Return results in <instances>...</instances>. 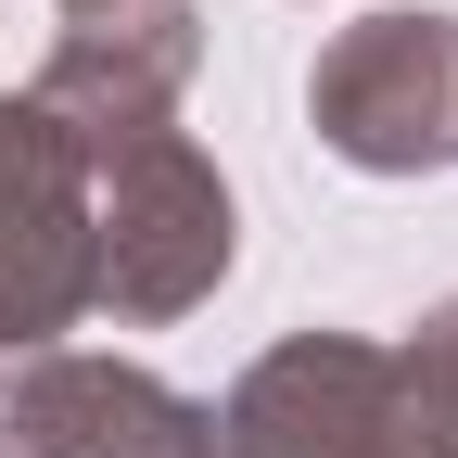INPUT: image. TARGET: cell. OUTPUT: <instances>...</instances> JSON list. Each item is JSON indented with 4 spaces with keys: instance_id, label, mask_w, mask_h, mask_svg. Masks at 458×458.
<instances>
[{
    "instance_id": "obj_1",
    "label": "cell",
    "mask_w": 458,
    "mask_h": 458,
    "mask_svg": "<svg viewBox=\"0 0 458 458\" xmlns=\"http://www.w3.org/2000/svg\"><path fill=\"white\" fill-rule=\"evenodd\" d=\"M229 255H242V216H229V179L204 140L140 128V140L89 153V306L102 318H128V331L191 318L229 280Z\"/></svg>"
},
{
    "instance_id": "obj_2",
    "label": "cell",
    "mask_w": 458,
    "mask_h": 458,
    "mask_svg": "<svg viewBox=\"0 0 458 458\" xmlns=\"http://www.w3.org/2000/svg\"><path fill=\"white\" fill-rule=\"evenodd\" d=\"M306 128L357 179H445L458 165V13H369L318 51Z\"/></svg>"
},
{
    "instance_id": "obj_3",
    "label": "cell",
    "mask_w": 458,
    "mask_h": 458,
    "mask_svg": "<svg viewBox=\"0 0 458 458\" xmlns=\"http://www.w3.org/2000/svg\"><path fill=\"white\" fill-rule=\"evenodd\" d=\"M89 318V140L51 102H0V369Z\"/></svg>"
},
{
    "instance_id": "obj_4",
    "label": "cell",
    "mask_w": 458,
    "mask_h": 458,
    "mask_svg": "<svg viewBox=\"0 0 458 458\" xmlns=\"http://www.w3.org/2000/svg\"><path fill=\"white\" fill-rule=\"evenodd\" d=\"M0 445L13 458H216V408L140 357L38 344L0 369Z\"/></svg>"
},
{
    "instance_id": "obj_5",
    "label": "cell",
    "mask_w": 458,
    "mask_h": 458,
    "mask_svg": "<svg viewBox=\"0 0 458 458\" xmlns=\"http://www.w3.org/2000/svg\"><path fill=\"white\" fill-rule=\"evenodd\" d=\"M216 458H382V344L369 331H280L229 382Z\"/></svg>"
},
{
    "instance_id": "obj_6",
    "label": "cell",
    "mask_w": 458,
    "mask_h": 458,
    "mask_svg": "<svg viewBox=\"0 0 458 458\" xmlns=\"http://www.w3.org/2000/svg\"><path fill=\"white\" fill-rule=\"evenodd\" d=\"M191 77H204V26H191V0H165V13L64 26L51 64L26 77V102H51V114L102 153V140H140V128H179V89H191Z\"/></svg>"
},
{
    "instance_id": "obj_7",
    "label": "cell",
    "mask_w": 458,
    "mask_h": 458,
    "mask_svg": "<svg viewBox=\"0 0 458 458\" xmlns=\"http://www.w3.org/2000/svg\"><path fill=\"white\" fill-rule=\"evenodd\" d=\"M382 458H458V357L433 344H382Z\"/></svg>"
},
{
    "instance_id": "obj_8",
    "label": "cell",
    "mask_w": 458,
    "mask_h": 458,
    "mask_svg": "<svg viewBox=\"0 0 458 458\" xmlns=\"http://www.w3.org/2000/svg\"><path fill=\"white\" fill-rule=\"evenodd\" d=\"M114 13H165V0H64V26H114Z\"/></svg>"
},
{
    "instance_id": "obj_9",
    "label": "cell",
    "mask_w": 458,
    "mask_h": 458,
    "mask_svg": "<svg viewBox=\"0 0 458 458\" xmlns=\"http://www.w3.org/2000/svg\"><path fill=\"white\" fill-rule=\"evenodd\" d=\"M0 458H13V445H0Z\"/></svg>"
}]
</instances>
